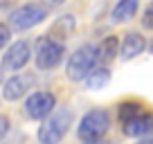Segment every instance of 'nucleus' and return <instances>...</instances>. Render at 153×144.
<instances>
[{"mask_svg":"<svg viewBox=\"0 0 153 144\" xmlns=\"http://www.w3.org/2000/svg\"><path fill=\"white\" fill-rule=\"evenodd\" d=\"M72 120H74V115H72L70 108H54L45 117L43 126L38 131V142L41 144H59L65 137V133L70 131Z\"/></svg>","mask_w":153,"mask_h":144,"instance_id":"f257e3e1","label":"nucleus"},{"mask_svg":"<svg viewBox=\"0 0 153 144\" xmlns=\"http://www.w3.org/2000/svg\"><path fill=\"white\" fill-rule=\"evenodd\" d=\"M99 61V50L95 45H81L76 48L68 63V79L72 81H83V79L95 70V63Z\"/></svg>","mask_w":153,"mask_h":144,"instance_id":"f03ea898","label":"nucleus"},{"mask_svg":"<svg viewBox=\"0 0 153 144\" xmlns=\"http://www.w3.org/2000/svg\"><path fill=\"white\" fill-rule=\"evenodd\" d=\"M110 128V115L108 111H104V108H95V111L86 113L81 120V124H79V137L83 140V142H88V140H99L106 135V131Z\"/></svg>","mask_w":153,"mask_h":144,"instance_id":"7ed1b4c3","label":"nucleus"},{"mask_svg":"<svg viewBox=\"0 0 153 144\" xmlns=\"http://www.w3.org/2000/svg\"><path fill=\"white\" fill-rule=\"evenodd\" d=\"M45 16H48V5H23L9 16V25L16 32H23L38 25Z\"/></svg>","mask_w":153,"mask_h":144,"instance_id":"20e7f679","label":"nucleus"},{"mask_svg":"<svg viewBox=\"0 0 153 144\" xmlns=\"http://www.w3.org/2000/svg\"><path fill=\"white\" fill-rule=\"evenodd\" d=\"M63 54H65L63 43H59L54 39L41 41V45L36 48V68L38 70H52L63 61Z\"/></svg>","mask_w":153,"mask_h":144,"instance_id":"39448f33","label":"nucleus"},{"mask_svg":"<svg viewBox=\"0 0 153 144\" xmlns=\"http://www.w3.org/2000/svg\"><path fill=\"white\" fill-rule=\"evenodd\" d=\"M54 106H56V99H54L52 92L38 90L34 95H29V99L25 101V113L32 120H45L54 111Z\"/></svg>","mask_w":153,"mask_h":144,"instance_id":"423d86ee","label":"nucleus"},{"mask_svg":"<svg viewBox=\"0 0 153 144\" xmlns=\"http://www.w3.org/2000/svg\"><path fill=\"white\" fill-rule=\"evenodd\" d=\"M29 54H32L29 52V45L25 41H18V43H14L11 48L5 50V54H2V68L5 70H20L29 61Z\"/></svg>","mask_w":153,"mask_h":144,"instance_id":"0eeeda50","label":"nucleus"},{"mask_svg":"<svg viewBox=\"0 0 153 144\" xmlns=\"http://www.w3.org/2000/svg\"><path fill=\"white\" fill-rule=\"evenodd\" d=\"M122 131H124V135H128V137H142V135L151 133L153 131V115L151 113H140V115L135 117H128V120L122 122Z\"/></svg>","mask_w":153,"mask_h":144,"instance_id":"6e6552de","label":"nucleus"},{"mask_svg":"<svg viewBox=\"0 0 153 144\" xmlns=\"http://www.w3.org/2000/svg\"><path fill=\"white\" fill-rule=\"evenodd\" d=\"M34 83V77L29 74H16V77L7 79L5 86H2V95H5L7 101H16L29 90V86Z\"/></svg>","mask_w":153,"mask_h":144,"instance_id":"1a4fd4ad","label":"nucleus"},{"mask_svg":"<svg viewBox=\"0 0 153 144\" xmlns=\"http://www.w3.org/2000/svg\"><path fill=\"white\" fill-rule=\"evenodd\" d=\"M142 50H144V36H140L137 32H128L122 41V56L128 61V59H135Z\"/></svg>","mask_w":153,"mask_h":144,"instance_id":"9d476101","label":"nucleus"},{"mask_svg":"<svg viewBox=\"0 0 153 144\" xmlns=\"http://www.w3.org/2000/svg\"><path fill=\"white\" fill-rule=\"evenodd\" d=\"M137 7H140V0H120L113 9V20L115 23H124V20L133 18Z\"/></svg>","mask_w":153,"mask_h":144,"instance_id":"9b49d317","label":"nucleus"},{"mask_svg":"<svg viewBox=\"0 0 153 144\" xmlns=\"http://www.w3.org/2000/svg\"><path fill=\"white\" fill-rule=\"evenodd\" d=\"M108 81H110V72L104 70V68H99V70H92L90 74L86 77V86L90 88V90H99V88H104Z\"/></svg>","mask_w":153,"mask_h":144,"instance_id":"f8f14e48","label":"nucleus"},{"mask_svg":"<svg viewBox=\"0 0 153 144\" xmlns=\"http://www.w3.org/2000/svg\"><path fill=\"white\" fill-rule=\"evenodd\" d=\"M97 50H99V61H113L115 54H117V39H115V36L104 39Z\"/></svg>","mask_w":153,"mask_h":144,"instance_id":"ddd939ff","label":"nucleus"},{"mask_svg":"<svg viewBox=\"0 0 153 144\" xmlns=\"http://www.w3.org/2000/svg\"><path fill=\"white\" fill-rule=\"evenodd\" d=\"M140 113H144V106L137 104V101H126V104L120 106V120H128V117H135L140 115Z\"/></svg>","mask_w":153,"mask_h":144,"instance_id":"4468645a","label":"nucleus"},{"mask_svg":"<svg viewBox=\"0 0 153 144\" xmlns=\"http://www.w3.org/2000/svg\"><path fill=\"white\" fill-rule=\"evenodd\" d=\"M142 23H144V27L153 29V2L149 5V9L144 11V18H142Z\"/></svg>","mask_w":153,"mask_h":144,"instance_id":"2eb2a0df","label":"nucleus"},{"mask_svg":"<svg viewBox=\"0 0 153 144\" xmlns=\"http://www.w3.org/2000/svg\"><path fill=\"white\" fill-rule=\"evenodd\" d=\"M7 43H9V27H7V25H2V27H0V45L5 48Z\"/></svg>","mask_w":153,"mask_h":144,"instance_id":"dca6fc26","label":"nucleus"},{"mask_svg":"<svg viewBox=\"0 0 153 144\" xmlns=\"http://www.w3.org/2000/svg\"><path fill=\"white\" fill-rule=\"evenodd\" d=\"M0 133H2V137L9 133V120H7V117H2V120H0Z\"/></svg>","mask_w":153,"mask_h":144,"instance_id":"f3484780","label":"nucleus"},{"mask_svg":"<svg viewBox=\"0 0 153 144\" xmlns=\"http://www.w3.org/2000/svg\"><path fill=\"white\" fill-rule=\"evenodd\" d=\"M65 0H43V5H48V7H61Z\"/></svg>","mask_w":153,"mask_h":144,"instance_id":"a211bd4d","label":"nucleus"},{"mask_svg":"<svg viewBox=\"0 0 153 144\" xmlns=\"http://www.w3.org/2000/svg\"><path fill=\"white\" fill-rule=\"evenodd\" d=\"M86 144H108V142H104V140H101V137H99V140H88V142H86Z\"/></svg>","mask_w":153,"mask_h":144,"instance_id":"6ab92c4d","label":"nucleus"},{"mask_svg":"<svg viewBox=\"0 0 153 144\" xmlns=\"http://www.w3.org/2000/svg\"><path fill=\"white\" fill-rule=\"evenodd\" d=\"M137 144H153V137H144V140H140Z\"/></svg>","mask_w":153,"mask_h":144,"instance_id":"aec40b11","label":"nucleus"},{"mask_svg":"<svg viewBox=\"0 0 153 144\" xmlns=\"http://www.w3.org/2000/svg\"><path fill=\"white\" fill-rule=\"evenodd\" d=\"M151 52H153V43H151Z\"/></svg>","mask_w":153,"mask_h":144,"instance_id":"412c9836","label":"nucleus"}]
</instances>
